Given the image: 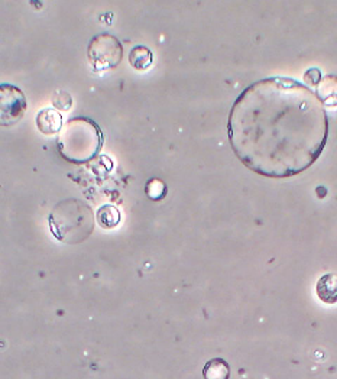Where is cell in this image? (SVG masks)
I'll return each mask as SVG.
<instances>
[{"instance_id": "cell-8", "label": "cell", "mask_w": 337, "mask_h": 379, "mask_svg": "<svg viewBox=\"0 0 337 379\" xmlns=\"http://www.w3.org/2000/svg\"><path fill=\"white\" fill-rule=\"evenodd\" d=\"M317 87V96L326 106H337V77L336 75H326L320 80Z\"/></svg>"}, {"instance_id": "cell-1", "label": "cell", "mask_w": 337, "mask_h": 379, "mask_svg": "<svg viewBox=\"0 0 337 379\" xmlns=\"http://www.w3.org/2000/svg\"><path fill=\"white\" fill-rule=\"evenodd\" d=\"M228 133L235 155L252 172L289 178L307 171L323 154L328 116L319 96L303 83L270 77L235 100Z\"/></svg>"}, {"instance_id": "cell-13", "label": "cell", "mask_w": 337, "mask_h": 379, "mask_svg": "<svg viewBox=\"0 0 337 379\" xmlns=\"http://www.w3.org/2000/svg\"><path fill=\"white\" fill-rule=\"evenodd\" d=\"M53 103H54V106H57L62 110H68L71 103H72V99L70 97V94H67L64 92H57L53 97Z\"/></svg>"}, {"instance_id": "cell-2", "label": "cell", "mask_w": 337, "mask_h": 379, "mask_svg": "<svg viewBox=\"0 0 337 379\" xmlns=\"http://www.w3.org/2000/svg\"><path fill=\"white\" fill-rule=\"evenodd\" d=\"M50 229L53 235L68 245L84 242L94 229V214L89 204L68 199L58 203L50 214Z\"/></svg>"}, {"instance_id": "cell-14", "label": "cell", "mask_w": 337, "mask_h": 379, "mask_svg": "<svg viewBox=\"0 0 337 379\" xmlns=\"http://www.w3.org/2000/svg\"><path fill=\"white\" fill-rule=\"evenodd\" d=\"M304 80H306V83H309L311 86H317L320 83V80H321V74H320V71L317 68H311V70H309L306 72Z\"/></svg>"}, {"instance_id": "cell-10", "label": "cell", "mask_w": 337, "mask_h": 379, "mask_svg": "<svg viewBox=\"0 0 337 379\" xmlns=\"http://www.w3.org/2000/svg\"><path fill=\"white\" fill-rule=\"evenodd\" d=\"M96 219L103 229H114L121 221V213L115 206H101L97 210Z\"/></svg>"}, {"instance_id": "cell-5", "label": "cell", "mask_w": 337, "mask_h": 379, "mask_svg": "<svg viewBox=\"0 0 337 379\" xmlns=\"http://www.w3.org/2000/svg\"><path fill=\"white\" fill-rule=\"evenodd\" d=\"M26 97L12 84H0V126H13L25 115Z\"/></svg>"}, {"instance_id": "cell-12", "label": "cell", "mask_w": 337, "mask_h": 379, "mask_svg": "<svg viewBox=\"0 0 337 379\" xmlns=\"http://www.w3.org/2000/svg\"><path fill=\"white\" fill-rule=\"evenodd\" d=\"M145 192H146V196L151 200H161L167 194V185L164 181L158 178H153L148 181Z\"/></svg>"}, {"instance_id": "cell-9", "label": "cell", "mask_w": 337, "mask_h": 379, "mask_svg": "<svg viewBox=\"0 0 337 379\" xmlns=\"http://www.w3.org/2000/svg\"><path fill=\"white\" fill-rule=\"evenodd\" d=\"M204 379H229L231 378V365L221 359H210L203 368Z\"/></svg>"}, {"instance_id": "cell-11", "label": "cell", "mask_w": 337, "mask_h": 379, "mask_svg": "<svg viewBox=\"0 0 337 379\" xmlns=\"http://www.w3.org/2000/svg\"><path fill=\"white\" fill-rule=\"evenodd\" d=\"M129 61L135 70H146L153 64V51L143 45H136L129 54Z\"/></svg>"}, {"instance_id": "cell-3", "label": "cell", "mask_w": 337, "mask_h": 379, "mask_svg": "<svg viewBox=\"0 0 337 379\" xmlns=\"http://www.w3.org/2000/svg\"><path fill=\"white\" fill-rule=\"evenodd\" d=\"M101 142L103 135L97 123L77 118L62 126L58 148L61 155L70 163H86L97 155Z\"/></svg>"}, {"instance_id": "cell-6", "label": "cell", "mask_w": 337, "mask_h": 379, "mask_svg": "<svg viewBox=\"0 0 337 379\" xmlns=\"http://www.w3.org/2000/svg\"><path fill=\"white\" fill-rule=\"evenodd\" d=\"M36 126L44 135H54L62 129V118L54 109H44L38 113Z\"/></svg>"}, {"instance_id": "cell-7", "label": "cell", "mask_w": 337, "mask_h": 379, "mask_svg": "<svg viewBox=\"0 0 337 379\" xmlns=\"http://www.w3.org/2000/svg\"><path fill=\"white\" fill-rule=\"evenodd\" d=\"M319 298L326 304H336L337 302V275L324 274L316 287Z\"/></svg>"}, {"instance_id": "cell-4", "label": "cell", "mask_w": 337, "mask_h": 379, "mask_svg": "<svg viewBox=\"0 0 337 379\" xmlns=\"http://www.w3.org/2000/svg\"><path fill=\"white\" fill-rule=\"evenodd\" d=\"M87 55L93 70L103 71L121 64L123 48L116 36L110 33H100L90 41Z\"/></svg>"}]
</instances>
